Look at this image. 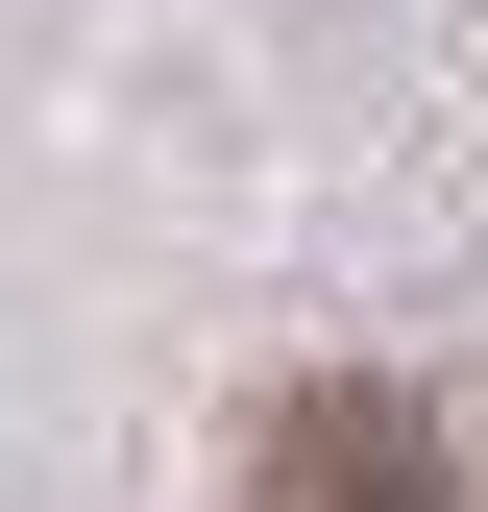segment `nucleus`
<instances>
[{"label":"nucleus","instance_id":"nucleus-1","mask_svg":"<svg viewBox=\"0 0 488 512\" xmlns=\"http://www.w3.org/2000/svg\"><path fill=\"white\" fill-rule=\"evenodd\" d=\"M269 512H440V415H391V391H293V415H269Z\"/></svg>","mask_w":488,"mask_h":512}]
</instances>
